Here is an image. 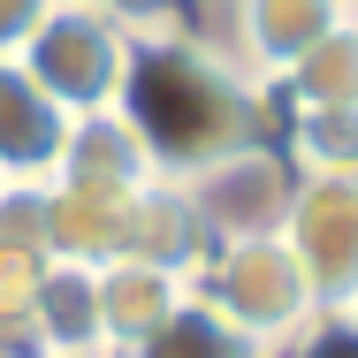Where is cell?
<instances>
[{"label":"cell","instance_id":"1","mask_svg":"<svg viewBox=\"0 0 358 358\" xmlns=\"http://www.w3.org/2000/svg\"><path fill=\"white\" fill-rule=\"evenodd\" d=\"M115 115L130 122V138L145 145L152 176H168V183L214 168L229 152L275 145V122H282L275 115V92L244 69L221 38L191 31V23L138 31Z\"/></svg>","mask_w":358,"mask_h":358},{"label":"cell","instance_id":"2","mask_svg":"<svg viewBox=\"0 0 358 358\" xmlns=\"http://www.w3.org/2000/svg\"><path fill=\"white\" fill-rule=\"evenodd\" d=\"M191 289L214 305L221 320H236L252 343H267V351H282L289 336L320 313V297L305 282V267H297V252L282 244V229H267V236H229L214 244L206 259H199V275Z\"/></svg>","mask_w":358,"mask_h":358},{"label":"cell","instance_id":"3","mask_svg":"<svg viewBox=\"0 0 358 358\" xmlns=\"http://www.w3.org/2000/svg\"><path fill=\"white\" fill-rule=\"evenodd\" d=\"M130 46L138 31L115 23L107 8H84V0H54V15L31 31V46L15 54L31 84L62 107V115H107L122 99V76H130Z\"/></svg>","mask_w":358,"mask_h":358},{"label":"cell","instance_id":"4","mask_svg":"<svg viewBox=\"0 0 358 358\" xmlns=\"http://www.w3.org/2000/svg\"><path fill=\"white\" fill-rule=\"evenodd\" d=\"M282 244L297 252L320 305L358 297V176H297L282 206Z\"/></svg>","mask_w":358,"mask_h":358},{"label":"cell","instance_id":"5","mask_svg":"<svg viewBox=\"0 0 358 358\" xmlns=\"http://www.w3.org/2000/svg\"><path fill=\"white\" fill-rule=\"evenodd\" d=\"M289 183H297V168L282 160V145H252V152H229L214 168L183 176V199H191V214L206 229V244H229V236L282 229Z\"/></svg>","mask_w":358,"mask_h":358},{"label":"cell","instance_id":"6","mask_svg":"<svg viewBox=\"0 0 358 358\" xmlns=\"http://www.w3.org/2000/svg\"><path fill=\"white\" fill-rule=\"evenodd\" d=\"M343 15H351L343 0H229V38H221V46L275 92L289 76V62H297L305 46H320Z\"/></svg>","mask_w":358,"mask_h":358},{"label":"cell","instance_id":"7","mask_svg":"<svg viewBox=\"0 0 358 358\" xmlns=\"http://www.w3.org/2000/svg\"><path fill=\"white\" fill-rule=\"evenodd\" d=\"M99 351H107V336H99V267L46 259V275L31 289V313H23V358H99Z\"/></svg>","mask_w":358,"mask_h":358},{"label":"cell","instance_id":"8","mask_svg":"<svg viewBox=\"0 0 358 358\" xmlns=\"http://www.w3.org/2000/svg\"><path fill=\"white\" fill-rule=\"evenodd\" d=\"M46 183H69V191H92V199H138L145 183H152V160L130 138V122L107 107V115H76L69 122L62 160H54Z\"/></svg>","mask_w":358,"mask_h":358},{"label":"cell","instance_id":"9","mask_svg":"<svg viewBox=\"0 0 358 358\" xmlns=\"http://www.w3.org/2000/svg\"><path fill=\"white\" fill-rule=\"evenodd\" d=\"M76 115H62L23 62H0V176L8 183H46L54 160H62V138H69Z\"/></svg>","mask_w":358,"mask_h":358},{"label":"cell","instance_id":"10","mask_svg":"<svg viewBox=\"0 0 358 358\" xmlns=\"http://www.w3.org/2000/svg\"><path fill=\"white\" fill-rule=\"evenodd\" d=\"M183 297H191V282L152 267V259H107L99 267V336H107V351L122 358L130 343H145Z\"/></svg>","mask_w":358,"mask_h":358},{"label":"cell","instance_id":"11","mask_svg":"<svg viewBox=\"0 0 358 358\" xmlns=\"http://www.w3.org/2000/svg\"><path fill=\"white\" fill-rule=\"evenodd\" d=\"M214 244H206V229L191 214V199H183V183H168V176H152L138 199H130V229H122V259H152V267H168V275H199V259H206Z\"/></svg>","mask_w":358,"mask_h":358},{"label":"cell","instance_id":"12","mask_svg":"<svg viewBox=\"0 0 358 358\" xmlns=\"http://www.w3.org/2000/svg\"><path fill=\"white\" fill-rule=\"evenodd\" d=\"M46 221H38V183H15L0 199V343L23 351V313H31V289L46 275Z\"/></svg>","mask_w":358,"mask_h":358},{"label":"cell","instance_id":"13","mask_svg":"<svg viewBox=\"0 0 358 358\" xmlns=\"http://www.w3.org/2000/svg\"><path fill=\"white\" fill-rule=\"evenodd\" d=\"M328 107H358V15H343L320 46H305L275 84V115H328Z\"/></svg>","mask_w":358,"mask_h":358},{"label":"cell","instance_id":"14","mask_svg":"<svg viewBox=\"0 0 358 358\" xmlns=\"http://www.w3.org/2000/svg\"><path fill=\"white\" fill-rule=\"evenodd\" d=\"M122 358H275V351H267V343H252L236 320H221L214 305L191 289V297H183V305H176L145 343H130Z\"/></svg>","mask_w":358,"mask_h":358},{"label":"cell","instance_id":"15","mask_svg":"<svg viewBox=\"0 0 358 358\" xmlns=\"http://www.w3.org/2000/svg\"><path fill=\"white\" fill-rule=\"evenodd\" d=\"M275 145L297 176H358V107H328V115H282Z\"/></svg>","mask_w":358,"mask_h":358},{"label":"cell","instance_id":"16","mask_svg":"<svg viewBox=\"0 0 358 358\" xmlns=\"http://www.w3.org/2000/svg\"><path fill=\"white\" fill-rule=\"evenodd\" d=\"M275 358H358V313L351 305H320Z\"/></svg>","mask_w":358,"mask_h":358},{"label":"cell","instance_id":"17","mask_svg":"<svg viewBox=\"0 0 358 358\" xmlns=\"http://www.w3.org/2000/svg\"><path fill=\"white\" fill-rule=\"evenodd\" d=\"M46 15H54V0H0V62H15Z\"/></svg>","mask_w":358,"mask_h":358},{"label":"cell","instance_id":"18","mask_svg":"<svg viewBox=\"0 0 358 358\" xmlns=\"http://www.w3.org/2000/svg\"><path fill=\"white\" fill-rule=\"evenodd\" d=\"M84 8H107V15L130 23V31H168V23H183V0H84Z\"/></svg>","mask_w":358,"mask_h":358},{"label":"cell","instance_id":"19","mask_svg":"<svg viewBox=\"0 0 358 358\" xmlns=\"http://www.w3.org/2000/svg\"><path fill=\"white\" fill-rule=\"evenodd\" d=\"M0 358H23V351H15V343H0Z\"/></svg>","mask_w":358,"mask_h":358},{"label":"cell","instance_id":"20","mask_svg":"<svg viewBox=\"0 0 358 358\" xmlns=\"http://www.w3.org/2000/svg\"><path fill=\"white\" fill-rule=\"evenodd\" d=\"M8 191H15V183H8V176H0V199H8Z\"/></svg>","mask_w":358,"mask_h":358},{"label":"cell","instance_id":"21","mask_svg":"<svg viewBox=\"0 0 358 358\" xmlns=\"http://www.w3.org/2000/svg\"><path fill=\"white\" fill-rule=\"evenodd\" d=\"M343 8H351V15H358V0H343Z\"/></svg>","mask_w":358,"mask_h":358},{"label":"cell","instance_id":"22","mask_svg":"<svg viewBox=\"0 0 358 358\" xmlns=\"http://www.w3.org/2000/svg\"><path fill=\"white\" fill-rule=\"evenodd\" d=\"M351 313H358V297H351Z\"/></svg>","mask_w":358,"mask_h":358},{"label":"cell","instance_id":"23","mask_svg":"<svg viewBox=\"0 0 358 358\" xmlns=\"http://www.w3.org/2000/svg\"><path fill=\"white\" fill-rule=\"evenodd\" d=\"M99 358H107V351H99Z\"/></svg>","mask_w":358,"mask_h":358}]
</instances>
